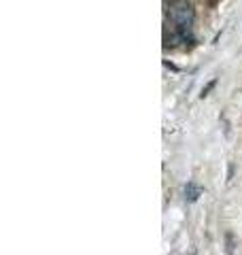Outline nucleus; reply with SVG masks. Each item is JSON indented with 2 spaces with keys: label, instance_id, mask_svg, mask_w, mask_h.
Masks as SVG:
<instances>
[{
  "label": "nucleus",
  "instance_id": "obj_1",
  "mask_svg": "<svg viewBox=\"0 0 242 255\" xmlns=\"http://www.w3.org/2000/svg\"><path fill=\"white\" fill-rule=\"evenodd\" d=\"M170 15L176 23V28L183 34V38L187 36V32L191 30L193 23V6L187 2V0H172L170 2Z\"/></svg>",
  "mask_w": 242,
  "mask_h": 255
},
{
  "label": "nucleus",
  "instance_id": "obj_2",
  "mask_svg": "<svg viewBox=\"0 0 242 255\" xmlns=\"http://www.w3.org/2000/svg\"><path fill=\"white\" fill-rule=\"evenodd\" d=\"M200 196H202L200 185H196V183H187V185H185V200L187 202H196Z\"/></svg>",
  "mask_w": 242,
  "mask_h": 255
},
{
  "label": "nucleus",
  "instance_id": "obj_3",
  "mask_svg": "<svg viewBox=\"0 0 242 255\" xmlns=\"http://www.w3.org/2000/svg\"><path fill=\"white\" fill-rule=\"evenodd\" d=\"M225 245H228V249H225V251H228V255H234V247H236V245H234V234H225Z\"/></svg>",
  "mask_w": 242,
  "mask_h": 255
},
{
  "label": "nucleus",
  "instance_id": "obj_4",
  "mask_svg": "<svg viewBox=\"0 0 242 255\" xmlns=\"http://www.w3.org/2000/svg\"><path fill=\"white\" fill-rule=\"evenodd\" d=\"M215 83H217V81H211V83H208V85L204 87V90H202V98H204V96H208V92H211L213 87H215Z\"/></svg>",
  "mask_w": 242,
  "mask_h": 255
}]
</instances>
